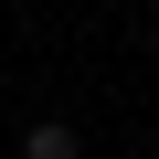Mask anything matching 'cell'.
I'll list each match as a JSON object with an SVG mask.
<instances>
[{
  "mask_svg": "<svg viewBox=\"0 0 159 159\" xmlns=\"http://www.w3.org/2000/svg\"><path fill=\"white\" fill-rule=\"evenodd\" d=\"M21 159H85V138H74L64 117H32L21 127Z\"/></svg>",
  "mask_w": 159,
  "mask_h": 159,
  "instance_id": "6da1fadb",
  "label": "cell"
},
{
  "mask_svg": "<svg viewBox=\"0 0 159 159\" xmlns=\"http://www.w3.org/2000/svg\"><path fill=\"white\" fill-rule=\"evenodd\" d=\"M148 53H159V21H148Z\"/></svg>",
  "mask_w": 159,
  "mask_h": 159,
  "instance_id": "7a4b0ae2",
  "label": "cell"
}]
</instances>
